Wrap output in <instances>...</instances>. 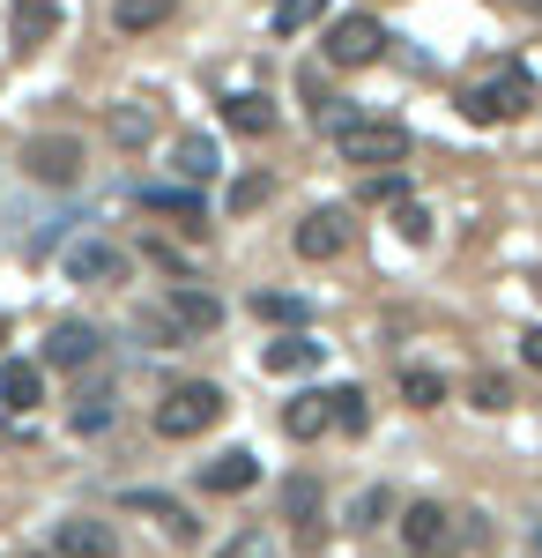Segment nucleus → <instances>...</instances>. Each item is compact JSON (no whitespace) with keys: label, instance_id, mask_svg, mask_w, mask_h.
Returning a JSON list of instances; mask_svg holds the SVG:
<instances>
[{"label":"nucleus","instance_id":"f257e3e1","mask_svg":"<svg viewBox=\"0 0 542 558\" xmlns=\"http://www.w3.org/2000/svg\"><path fill=\"white\" fill-rule=\"evenodd\" d=\"M334 149H342V165L394 172V165H409V128L402 120H349V128L334 134Z\"/></svg>","mask_w":542,"mask_h":558},{"label":"nucleus","instance_id":"f03ea898","mask_svg":"<svg viewBox=\"0 0 542 558\" xmlns=\"http://www.w3.org/2000/svg\"><path fill=\"white\" fill-rule=\"evenodd\" d=\"M215 417H223V387L215 380H178L164 402H157V432H164V439H201Z\"/></svg>","mask_w":542,"mask_h":558},{"label":"nucleus","instance_id":"7ed1b4c3","mask_svg":"<svg viewBox=\"0 0 542 558\" xmlns=\"http://www.w3.org/2000/svg\"><path fill=\"white\" fill-rule=\"evenodd\" d=\"M528 105H535V89H528V75H520V68H505V75H491V83H468V89H460V112H468L476 128L520 120Z\"/></svg>","mask_w":542,"mask_h":558},{"label":"nucleus","instance_id":"20e7f679","mask_svg":"<svg viewBox=\"0 0 542 558\" xmlns=\"http://www.w3.org/2000/svg\"><path fill=\"white\" fill-rule=\"evenodd\" d=\"M23 172L38 179V186H75V179H83V142H75V134H38V142L23 149Z\"/></svg>","mask_w":542,"mask_h":558},{"label":"nucleus","instance_id":"39448f33","mask_svg":"<svg viewBox=\"0 0 542 558\" xmlns=\"http://www.w3.org/2000/svg\"><path fill=\"white\" fill-rule=\"evenodd\" d=\"M379 52H386V23H379V15H342V23L328 31L334 68H372Z\"/></svg>","mask_w":542,"mask_h":558},{"label":"nucleus","instance_id":"423d86ee","mask_svg":"<svg viewBox=\"0 0 542 558\" xmlns=\"http://www.w3.org/2000/svg\"><path fill=\"white\" fill-rule=\"evenodd\" d=\"M60 268H67V283H126V254L112 239H75Z\"/></svg>","mask_w":542,"mask_h":558},{"label":"nucleus","instance_id":"0eeeda50","mask_svg":"<svg viewBox=\"0 0 542 558\" xmlns=\"http://www.w3.org/2000/svg\"><path fill=\"white\" fill-rule=\"evenodd\" d=\"M97 350H104V336H97L89 320H52V328H45V365H60V373L97 365Z\"/></svg>","mask_w":542,"mask_h":558},{"label":"nucleus","instance_id":"6e6552de","mask_svg":"<svg viewBox=\"0 0 542 558\" xmlns=\"http://www.w3.org/2000/svg\"><path fill=\"white\" fill-rule=\"evenodd\" d=\"M291 239H297V260H334L349 246V209H312Z\"/></svg>","mask_w":542,"mask_h":558},{"label":"nucleus","instance_id":"1a4fd4ad","mask_svg":"<svg viewBox=\"0 0 542 558\" xmlns=\"http://www.w3.org/2000/svg\"><path fill=\"white\" fill-rule=\"evenodd\" d=\"M402 544H409L417 558H439L446 544H454V514H446L439 499H417V507L402 514Z\"/></svg>","mask_w":542,"mask_h":558},{"label":"nucleus","instance_id":"9d476101","mask_svg":"<svg viewBox=\"0 0 542 558\" xmlns=\"http://www.w3.org/2000/svg\"><path fill=\"white\" fill-rule=\"evenodd\" d=\"M164 320L178 328V336H209V328H223V305H215L209 291H194V283H171Z\"/></svg>","mask_w":542,"mask_h":558},{"label":"nucleus","instance_id":"9b49d317","mask_svg":"<svg viewBox=\"0 0 542 558\" xmlns=\"http://www.w3.org/2000/svg\"><path fill=\"white\" fill-rule=\"evenodd\" d=\"M52 31H60V0H15V8H8V38H15V52H38Z\"/></svg>","mask_w":542,"mask_h":558},{"label":"nucleus","instance_id":"f8f14e48","mask_svg":"<svg viewBox=\"0 0 542 558\" xmlns=\"http://www.w3.org/2000/svg\"><path fill=\"white\" fill-rule=\"evenodd\" d=\"M52 551H60V558H120V544H112V529H104V521L75 514V521H60Z\"/></svg>","mask_w":542,"mask_h":558},{"label":"nucleus","instance_id":"ddd939ff","mask_svg":"<svg viewBox=\"0 0 542 558\" xmlns=\"http://www.w3.org/2000/svg\"><path fill=\"white\" fill-rule=\"evenodd\" d=\"M38 395H45V365H30V357H8L0 365V402L8 410H38Z\"/></svg>","mask_w":542,"mask_h":558},{"label":"nucleus","instance_id":"4468645a","mask_svg":"<svg viewBox=\"0 0 542 558\" xmlns=\"http://www.w3.org/2000/svg\"><path fill=\"white\" fill-rule=\"evenodd\" d=\"M171 172H178V186H201L215 172V142L209 134H178L171 142Z\"/></svg>","mask_w":542,"mask_h":558},{"label":"nucleus","instance_id":"2eb2a0df","mask_svg":"<svg viewBox=\"0 0 542 558\" xmlns=\"http://www.w3.org/2000/svg\"><path fill=\"white\" fill-rule=\"evenodd\" d=\"M126 507H134V514H157L171 536H178V544H194V536H201V521L186 514L178 499H164V492H126Z\"/></svg>","mask_w":542,"mask_h":558},{"label":"nucleus","instance_id":"dca6fc26","mask_svg":"<svg viewBox=\"0 0 542 558\" xmlns=\"http://www.w3.org/2000/svg\"><path fill=\"white\" fill-rule=\"evenodd\" d=\"M201 484H209V492H252V484H260V462H252L246 447H231V454H215L209 470H201Z\"/></svg>","mask_w":542,"mask_h":558},{"label":"nucleus","instance_id":"f3484780","mask_svg":"<svg viewBox=\"0 0 542 558\" xmlns=\"http://www.w3.org/2000/svg\"><path fill=\"white\" fill-rule=\"evenodd\" d=\"M141 209L178 216L186 231H201V194H194V186H141Z\"/></svg>","mask_w":542,"mask_h":558},{"label":"nucleus","instance_id":"a211bd4d","mask_svg":"<svg viewBox=\"0 0 542 558\" xmlns=\"http://www.w3.org/2000/svg\"><path fill=\"white\" fill-rule=\"evenodd\" d=\"M260 365H268V373H312V365H320V343H312V336H275V343L260 350Z\"/></svg>","mask_w":542,"mask_h":558},{"label":"nucleus","instance_id":"6ab92c4d","mask_svg":"<svg viewBox=\"0 0 542 558\" xmlns=\"http://www.w3.org/2000/svg\"><path fill=\"white\" fill-rule=\"evenodd\" d=\"M283 432H291V439H320V432H328V395L305 387L291 410H283Z\"/></svg>","mask_w":542,"mask_h":558},{"label":"nucleus","instance_id":"aec40b11","mask_svg":"<svg viewBox=\"0 0 542 558\" xmlns=\"http://www.w3.org/2000/svg\"><path fill=\"white\" fill-rule=\"evenodd\" d=\"M223 120L238 134H275V105L268 97H223Z\"/></svg>","mask_w":542,"mask_h":558},{"label":"nucleus","instance_id":"412c9836","mask_svg":"<svg viewBox=\"0 0 542 558\" xmlns=\"http://www.w3.org/2000/svg\"><path fill=\"white\" fill-rule=\"evenodd\" d=\"M149 134H157V112L149 105H112V142L120 149H141Z\"/></svg>","mask_w":542,"mask_h":558},{"label":"nucleus","instance_id":"4be33fe9","mask_svg":"<svg viewBox=\"0 0 542 558\" xmlns=\"http://www.w3.org/2000/svg\"><path fill=\"white\" fill-rule=\"evenodd\" d=\"M171 15V0H112V23H120L126 38H141V31H157Z\"/></svg>","mask_w":542,"mask_h":558},{"label":"nucleus","instance_id":"5701e85b","mask_svg":"<svg viewBox=\"0 0 542 558\" xmlns=\"http://www.w3.org/2000/svg\"><path fill=\"white\" fill-rule=\"evenodd\" d=\"M402 402H409V410H439V402H446V380H439L431 365H409V373H402Z\"/></svg>","mask_w":542,"mask_h":558},{"label":"nucleus","instance_id":"b1692460","mask_svg":"<svg viewBox=\"0 0 542 558\" xmlns=\"http://www.w3.org/2000/svg\"><path fill=\"white\" fill-rule=\"evenodd\" d=\"M320 15H328V0H275V15H268V23H275V38H297V31H305V23H320Z\"/></svg>","mask_w":542,"mask_h":558},{"label":"nucleus","instance_id":"393cba45","mask_svg":"<svg viewBox=\"0 0 542 558\" xmlns=\"http://www.w3.org/2000/svg\"><path fill=\"white\" fill-rule=\"evenodd\" d=\"M328 425H342V432H365V425H372V410H365V395H357V387H334V395H328Z\"/></svg>","mask_w":542,"mask_h":558},{"label":"nucleus","instance_id":"a878e982","mask_svg":"<svg viewBox=\"0 0 542 558\" xmlns=\"http://www.w3.org/2000/svg\"><path fill=\"white\" fill-rule=\"evenodd\" d=\"M283 507H291V521H297V529H320V484H312V476H291Z\"/></svg>","mask_w":542,"mask_h":558},{"label":"nucleus","instance_id":"bb28decb","mask_svg":"<svg viewBox=\"0 0 542 558\" xmlns=\"http://www.w3.org/2000/svg\"><path fill=\"white\" fill-rule=\"evenodd\" d=\"M252 313H260V320H283L291 336L312 320V305H305V299H275V291H268V299H252Z\"/></svg>","mask_w":542,"mask_h":558},{"label":"nucleus","instance_id":"cd10ccee","mask_svg":"<svg viewBox=\"0 0 542 558\" xmlns=\"http://www.w3.org/2000/svg\"><path fill=\"white\" fill-rule=\"evenodd\" d=\"M112 425V395H104V387H89L83 402H75V432H104Z\"/></svg>","mask_w":542,"mask_h":558},{"label":"nucleus","instance_id":"c85d7f7f","mask_svg":"<svg viewBox=\"0 0 542 558\" xmlns=\"http://www.w3.org/2000/svg\"><path fill=\"white\" fill-rule=\"evenodd\" d=\"M394 231H402L409 246H423V239H431V216H423V202H402V209H394Z\"/></svg>","mask_w":542,"mask_h":558},{"label":"nucleus","instance_id":"c756f323","mask_svg":"<svg viewBox=\"0 0 542 558\" xmlns=\"http://www.w3.org/2000/svg\"><path fill=\"white\" fill-rule=\"evenodd\" d=\"M468 395H476V410H513V387H505L498 373H483V380L468 387Z\"/></svg>","mask_w":542,"mask_h":558},{"label":"nucleus","instance_id":"7c9ffc66","mask_svg":"<svg viewBox=\"0 0 542 558\" xmlns=\"http://www.w3.org/2000/svg\"><path fill=\"white\" fill-rule=\"evenodd\" d=\"M215 558H268V536H260V529H238V536H231Z\"/></svg>","mask_w":542,"mask_h":558},{"label":"nucleus","instance_id":"2f4dec72","mask_svg":"<svg viewBox=\"0 0 542 558\" xmlns=\"http://www.w3.org/2000/svg\"><path fill=\"white\" fill-rule=\"evenodd\" d=\"M268 194H275V186H268V179H238V186H231V209H260V202H268Z\"/></svg>","mask_w":542,"mask_h":558},{"label":"nucleus","instance_id":"473e14b6","mask_svg":"<svg viewBox=\"0 0 542 558\" xmlns=\"http://www.w3.org/2000/svg\"><path fill=\"white\" fill-rule=\"evenodd\" d=\"M365 202H394V209H402V179H394V172H379L372 186H365Z\"/></svg>","mask_w":542,"mask_h":558},{"label":"nucleus","instance_id":"72a5a7b5","mask_svg":"<svg viewBox=\"0 0 542 558\" xmlns=\"http://www.w3.org/2000/svg\"><path fill=\"white\" fill-rule=\"evenodd\" d=\"M386 507H394V499H386V492H365V499H357V529H372V521L386 514Z\"/></svg>","mask_w":542,"mask_h":558},{"label":"nucleus","instance_id":"f704fd0d","mask_svg":"<svg viewBox=\"0 0 542 558\" xmlns=\"http://www.w3.org/2000/svg\"><path fill=\"white\" fill-rule=\"evenodd\" d=\"M520 357H528V365L542 373V328H528V336H520Z\"/></svg>","mask_w":542,"mask_h":558},{"label":"nucleus","instance_id":"c9c22d12","mask_svg":"<svg viewBox=\"0 0 542 558\" xmlns=\"http://www.w3.org/2000/svg\"><path fill=\"white\" fill-rule=\"evenodd\" d=\"M30 558H60V551H30Z\"/></svg>","mask_w":542,"mask_h":558},{"label":"nucleus","instance_id":"e433bc0d","mask_svg":"<svg viewBox=\"0 0 542 558\" xmlns=\"http://www.w3.org/2000/svg\"><path fill=\"white\" fill-rule=\"evenodd\" d=\"M0 343H8V320H0Z\"/></svg>","mask_w":542,"mask_h":558}]
</instances>
